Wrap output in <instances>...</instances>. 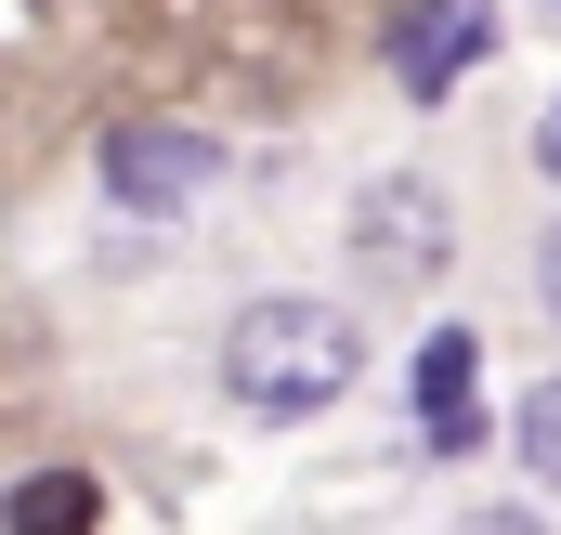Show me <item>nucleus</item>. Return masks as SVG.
<instances>
[{
  "label": "nucleus",
  "instance_id": "7",
  "mask_svg": "<svg viewBox=\"0 0 561 535\" xmlns=\"http://www.w3.org/2000/svg\"><path fill=\"white\" fill-rule=\"evenodd\" d=\"M510 444H523V470H536V483L561 497V379H536V392H523V418H510Z\"/></svg>",
  "mask_w": 561,
  "mask_h": 535
},
{
  "label": "nucleus",
  "instance_id": "6",
  "mask_svg": "<svg viewBox=\"0 0 561 535\" xmlns=\"http://www.w3.org/2000/svg\"><path fill=\"white\" fill-rule=\"evenodd\" d=\"M470 366H483V353H470V327H431V340H419V405H431V431H444V444H470V431H483V418H470Z\"/></svg>",
  "mask_w": 561,
  "mask_h": 535
},
{
  "label": "nucleus",
  "instance_id": "2",
  "mask_svg": "<svg viewBox=\"0 0 561 535\" xmlns=\"http://www.w3.org/2000/svg\"><path fill=\"white\" fill-rule=\"evenodd\" d=\"M209 183H222V144L183 132V118H118L105 132V196L118 209H196Z\"/></svg>",
  "mask_w": 561,
  "mask_h": 535
},
{
  "label": "nucleus",
  "instance_id": "3",
  "mask_svg": "<svg viewBox=\"0 0 561 535\" xmlns=\"http://www.w3.org/2000/svg\"><path fill=\"white\" fill-rule=\"evenodd\" d=\"M483 39H496L483 0H405V13H392V79H405V105H444V92L483 66Z\"/></svg>",
  "mask_w": 561,
  "mask_h": 535
},
{
  "label": "nucleus",
  "instance_id": "1",
  "mask_svg": "<svg viewBox=\"0 0 561 535\" xmlns=\"http://www.w3.org/2000/svg\"><path fill=\"white\" fill-rule=\"evenodd\" d=\"M353 379H366V327L340 300H249L222 327V392L249 405V418H313Z\"/></svg>",
  "mask_w": 561,
  "mask_h": 535
},
{
  "label": "nucleus",
  "instance_id": "5",
  "mask_svg": "<svg viewBox=\"0 0 561 535\" xmlns=\"http://www.w3.org/2000/svg\"><path fill=\"white\" fill-rule=\"evenodd\" d=\"M92 523H105V483L92 470H26L0 497V535H92Z\"/></svg>",
  "mask_w": 561,
  "mask_h": 535
},
{
  "label": "nucleus",
  "instance_id": "9",
  "mask_svg": "<svg viewBox=\"0 0 561 535\" xmlns=\"http://www.w3.org/2000/svg\"><path fill=\"white\" fill-rule=\"evenodd\" d=\"M536 287H549V314H561V236H549V249H536Z\"/></svg>",
  "mask_w": 561,
  "mask_h": 535
},
{
  "label": "nucleus",
  "instance_id": "8",
  "mask_svg": "<svg viewBox=\"0 0 561 535\" xmlns=\"http://www.w3.org/2000/svg\"><path fill=\"white\" fill-rule=\"evenodd\" d=\"M536 170L561 183V92H549V118H536Z\"/></svg>",
  "mask_w": 561,
  "mask_h": 535
},
{
  "label": "nucleus",
  "instance_id": "4",
  "mask_svg": "<svg viewBox=\"0 0 561 535\" xmlns=\"http://www.w3.org/2000/svg\"><path fill=\"white\" fill-rule=\"evenodd\" d=\"M353 249H366V274L431 287L444 249H457V223H444V196H431V183H366V196H353Z\"/></svg>",
  "mask_w": 561,
  "mask_h": 535
},
{
  "label": "nucleus",
  "instance_id": "10",
  "mask_svg": "<svg viewBox=\"0 0 561 535\" xmlns=\"http://www.w3.org/2000/svg\"><path fill=\"white\" fill-rule=\"evenodd\" d=\"M470 535H523V523H470Z\"/></svg>",
  "mask_w": 561,
  "mask_h": 535
}]
</instances>
